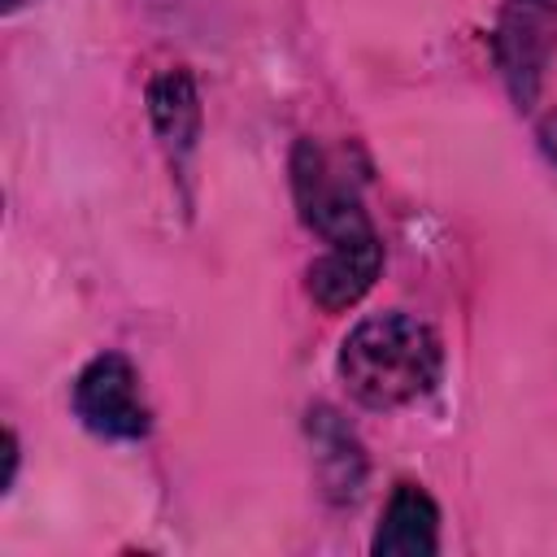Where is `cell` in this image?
<instances>
[{"instance_id": "cell-1", "label": "cell", "mask_w": 557, "mask_h": 557, "mask_svg": "<svg viewBox=\"0 0 557 557\" xmlns=\"http://www.w3.org/2000/svg\"><path fill=\"white\" fill-rule=\"evenodd\" d=\"M335 370L348 387V396L366 409H400L422 400L444 370L440 335L400 309L361 318L335 357Z\"/></svg>"}, {"instance_id": "cell-2", "label": "cell", "mask_w": 557, "mask_h": 557, "mask_svg": "<svg viewBox=\"0 0 557 557\" xmlns=\"http://www.w3.org/2000/svg\"><path fill=\"white\" fill-rule=\"evenodd\" d=\"M292 196H296L300 222L326 248L379 235L361 205L357 178L344 174V165L313 139H296V148H292Z\"/></svg>"}, {"instance_id": "cell-3", "label": "cell", "mask_w": 557, "mask_h": 557, "mask_svg": "<svg viewBox=\"0 0 557 557\" xmlns=\"http://www.w3.org/2000/svg\"><path fill=\"white\" fill-rule=\"evenodd\" d=\"M557 52V0H505L492 30L496 70L518 109H531Z\"/></svg>"}, {"instance_id": "cell-4", "label": "cell", "mask_w": 557, "mask_h": 557, "mask_svg": "<svg viewBox=\"0 0 557 557\" xmlns=\"http://www.w3.org/2000/svg\"><path fill=\"white\" fill-rule=\"evenodd\" d=\"M70 400L78 422L104 440H139L152 426V413L139 396V374L122 352H96L78 370Z\"/></svg>"}, {"instance_id": "cell-5", "label": "cell", "mask_w": 557, "mask_h": 557, "mask_svg": "<svg viewBox=\"0 0 557 557\" xmlns=\"http://www.w3.org/2000/svg\"><path fill=\"white\" fill-rule=\"evenodd\" d=\"M383 270V239H357V244H331L309 270H305V292L322 313H344L352 309L379 278Z\"/></svg>"}, {"instance_id": "cell-6", "label": "cell", "mask_w": 557, "mask_h": 557, "mask_svg": "<svg viewBox=\"0 0 557 557\" xmlns=\"http://www.w3.org/2000/svg\"><path fill=\"white\" fill-rule=\"evenodd\" d=\"M440 548V505L422 483L400 479L379 513L370 553L374 557H431Z\"/></svg>"}, {"instance_id": "cell-7", "label": "cell", "mask_w": 557, "mask_h": 557, "mask_svg": "<svg viewBox=\"0 0 557 557\" xmlns=\"http://www.w3.org/2000/svg\"><path fill=\"white\" fill-rule=\"evenodd\" d=\"M144 100H148V122H152L157 139L165 144V152H170L174 161H187L191 148H196V139H200V122H205V113H200V91H196L191 70L170 65V70L152 74Z\"/></svg>"}, {"instance_id": "cell-8", "label": "cell", "mask_w": 557, "mask_h": 557, "mask_svg": "<svg viewBox=\"0 0 557 557\" xmlns=\"http://www.w3.org/2000/svg\"><path fill=\"white\" fill-rule=\"evenodd\" d=\"M309 440L318 448L313 461H318V474L326 483V496L331 500H357V492L366 483V453H361L352 426L335 409L318 405V409H309Z\"/></svg>"}, {"instance_id": "cell-9", "label": "cell", "mask_w": 557, "mask_h": 557, "mask_svg": "<svg viewBox=\"0 0 557 557\" xmlns=\"http://www.w3.org/2000/svg\"><path fill=\"white\" fill-rule=\"evenodd\" d=\"M535 144H540V152L557 165V109H553V113H544V117L535 122Z\"/></svg>"}, {"instance_id": "cell-10", "label": "cell", "mask_w": 557, "mask_h": 557, "mask_svg": "<svg viewBox=\"0 0 557 557\" xmlns=\"http://www.w3.org/2000/svg\"><path fill=\"white\" fill-rule=\"evenodd\" d=\"M13 474H17V435L4 431V479H0V492L13 487Z\"/></svg>"}, {"instance_id": "cell-11", "label": "cell", "mask_w": 557, "mask_h": 557, "mask_svg": "<svg viewBox=\"0 0 557 557\" xmlns=\"http://www.w3.org/2000/svg\"><path fill=\"white\" fill-rule=\"evenodd\" d=\"M26 0H4V13H13V9H22Z\"/></svg>"}]
</instances>
